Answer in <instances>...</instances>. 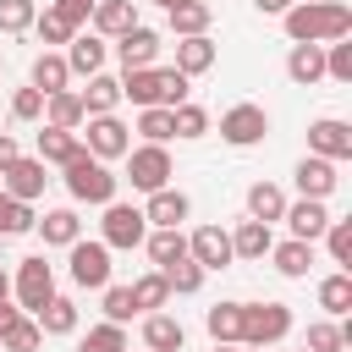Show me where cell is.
Wrapping results in <instances>:
<instances>
[{"instance_id":"1","label":"cell","mask_w":352,"mask_h":352,"mask_svg":"<svg viewBox=\"0 0 352 352\" xmlns=\"http://www.w3.org/2000/svg\"><path fill=\"white\" fill-rule=\"evenodd\" d=\"M280 22H286L292 44H336L352 33V6L346 0H297Z\"/></svg>"},{"instance_id":"2","label":"cell","mask_w":352,"mask_h":352,"mask_svg":"<svg viewBox=\"0 0 352 352\" xmlns=\"http://www.w3.org/2000/svg\"><path fill=\"white\" fill-rule=\"evenodd\" d=\"M192 77H182L176 66H143V72H121V99H132L138 110H176L187 104Z\"/></svg>"},{"instance_id":"3","label":"cell","mask_w":352,"mask_h":352,"mask_svg":"<svg viewBox=\"0 0 352 352\" xmlns=\"http://www.w3.org/2000/svg\"><path fill=\"white\" fill-rule=\"evenodd\" d=\"M60 182H66L72 204H99V209H104V204H116V182H121V176H116L104 160H94V154L82 148L72 165H60Z\"/></svg>"},{"instance_id":"4","label":"cell","mask_w":352,"mask_h":352,"mask_svg":"<svg viewBox=\"0 0 352 352\" xmlns=\"http://www.w3.org/2000/svg\"><path fill=\"white\" fill-rule=\"evenodd\" d=\"M286 336H292V308H286V302H242V341H236V346L270 352V346H280Z\"/></svg>"},{"instance_id":"5","label":"cell","mask_w":352,"mask_h":352,"mask_svg":"<svg viewBox=\"0 0 352 352\" xmlns=\"http://www.w3.org/2000/svg\"><path fill=\"white\" fill-rule=\"evenodd\" d=\"M170 176H176V165H170V148H165V143H138V148H126V182H132L138 192H160V187H170Z\"/></svg>"},{"instance_id":"6","label":"cell","mask_w":352,"mask_h":352,"mask_svg":"<svg viewBox=\"0 0 352 352\" xmlns=\"http://www.w3.org/2000/svg\"><path fill=\"white\" fill-rule=\"evenodd\" d=\"M11 292H16V308H22V314H38V308L55 297V264H50L44 253L22 258V264H16V280H11Z\"/></svg>"},{"instance_id":"7","label":"cell","mask_w":352,"mask_h":352,"mask_svg":"<svg viewBox=\"0 0 352 352\" xmlns=\"http://www.w3.org/2000/svg\"><path fill=\"white\" fill-rule=\"evenodd\" d=\"M82 126H88V132H77V138H82V148H88L94 160H104V165H110V160H126L132 126H126L121 116H88Z\"/></svg>"},{"instance_id":"8","label":"cell","mask_w":352,"mask_h":352,"mask_svg":"<svg viewBox=\"0 0 352 352\" xmlns=\"http://www.w3.org/2000/svg\"><path fill=\"white\" fill-rule=\"evenodd\" d=\"M148 236V220L138 204H104V220H99V242L116 253V248H143Z\"/></svg>"},{"instance_id":"9","label":"cell","mask_w":352,"mask_h":352,"mask_svg":"<svg viewBox=\"0 0 352 352\" xmlns=\"http://www.w3.org/2000/svg\"><path fill=\"white\" fill-rule=\"evenodd\" d=\"M66 270H72V280H77L82 292H104V286H110V248L77 236V242L66 248Z\"/></svg>"},{"instance_id":"10","label":"cell","mask_w":352,"mask_h":352,"mask_svg":"<svg viewBox=\"0 0 352 352\" xmlns=\"http://www.w3.org/2000/svg\"><path fill=\"white\" fill-rule=\"evenodd\" d=\"M264 132H270V110L264 104H231L226 116H220V138L231 143V148H253V143H264Z\"/></svg>"},{"instance_id":"11","label":"cell","mask_w":352,"mask_h":352,"mask_svg":"<svg viewBox=\"0 0 352 352\" xmlns=\"http://www.w3.org/2000/svg\"><path fill=\"white\" fill-rule=\"evenodd\" d=\"M308 154H319V160H330V165L352 160V126H346L341 116H319V121H308Z\"/></svg>"},{"instance_id":"12","label":"cell","mask_w":352,"mask_h":352,"mask_svg":"<svg viewBox=\"0 0 352 352\" xmlns=\"http://www.w3.org/2000/svg\"><path fill=\"white\" fill-rule=\"evenodd\" d=\"M44 182H50V176H44V160H22V154H16L11 170L0 176V192L16 198V204H38V198H44Z\"/></svg>"},{"instance_id":"13","label":"cell","mask_w":352,"mask_h":352,"mask_svg":"<svg viewBox=\"0 0 352 352\" xmlns=\"http://www.w3.org/2000/svg\"><path fill=\"white\" fill-rule=\"evenodd\" d=\"M187 214H192V198H187L182 187H160V192H148V204H143V220H148L154 231H182Z\"/></svg>"},{"instance_id":"14","label":"cell","mask_w":352,"mask_h":352,"mask_svg":"<svg viewBox=\"0 0 352 352\" xmlns=\"http://www.w3.org/2000/svg\"><path fill=\"white\" fill-rule=\"evenodd\" d=\"M187 258L209 275V270H226L231 264V231H220V226H198L192 236H187Z\"/></svg>"},{"instance_id":"15","label":"cell","mask_w":352,"mask_h":352,"mask_svg":"<svg viewBox=\"0 0 352 352\" xmlns=\"http://www.w3.org/2000/svg\"><path fill=\"white\" fill-rule=\"evenodd\" d=\"M154 55H160V33L154 28H126L121 38H116V60H121V72H143V66H154Z\"/></svg>"},{"instance_id":"16","label":"cell","mask_w":352,"mask_h":352,"mask_svg":"<svg viewBox=\"0 0 352 352\" xmlns=\"http://www.w3.org/2000/svg\"><path fill=\"white\" fill-rule=\"evenodd\" d=\"M292 176H297V192H302V198H319V204L341 187V170H336L330 160H319V154H302Z\"/></svg>"},{"instance_id":"17","label":"cell","mask_w":352,"mask_h":352,"mask_svg":"<svg viewBox=\"0 0 352 352\" xmlns=\"http://www.w3.org/2000/svg\"><path fill=\"white\" fill-rule=\"evenodd\" d=\"M88 28H94V33L110 44V38H121L126 28H138V6H132V0H94Z\"/></svg>"},{"instance_id":"18","label":"cell","mask_w":352,"mask_h":352,"mask_svg":"<svg viewBox=\"0 0 352 352\" xmlns=\"http://www.w3.org/2000/svg\"><path fill=\"white\" fill-rule=\"evenodd\" d=\"M104 55H110V44H104L99 33H77V38L66 44V72H72V77H99V72H104Z\"/></svg>"},{"instance_id":"19","label":"cell","mask_w":352,"mask_h":352,"mask_svg":"<svg viewBox=\"0 0 352 352\" xmlns=\"http://www.w3.org/2000/svg\"><path fill=\"white\" fill-rule=\"evenodd\" d=\"M286 226H292V236L297 242H319L324 236V226H330V209L319 204V198H297V204H286V214H280Z\"/></svg>"},{"instance_id":"20","label":"cell","mask_w":352,"mask_h":352,"mask_svg":"<svg viewBox=\"0 0 352 352\" xmlns=\"http://www.w3.org/2000/svg\"><path fill=\"white\" fill-rule=\"evenodd\" d=\"M187 346V330L176 314H143V352H182Z\"/></svg>"},{"instance_id":"21","label":"cell","mask_w":352,"mask_h":352,"mask_svg":"<svg viewBox=\"0 0 352 352\" xmlns=\"http://www.w3.org/2000/svg\"><path fill=\"white\" fill-rule=\"evenodd\" d=\"M270 248H275V231L264 226V220H236V231H231V258H270Z\"/></svg>"},{"instance_id":"22","label":"cell","mask_w":352,"mask_h":352,"mask_svg":"<svg viewBox=\"0 0 352 352\" xmlns=\"http://www.w3.org/2000/svg\"><path fill=\"white\" fill-rule=\"evenodd\" d=\"M286 77L297 88H314L324 77V44H292L286 50Z\"/></svg>"},{"instance_id":"23","label":"cell","mask_w":352,"mask_h":352,"mask_svg":"<svg viewBox=\"0 0 352 352\" xmlns=\"http://www.w3.org/2000/svg\"><path fill=\"white\" fill-rule=\"evenodd\" d=\"M66 82H72V72H66V55H60V50H44V55H33L28 88H38V94L50 99V94H60Z\"/></svg>"},{"instance_id":"24","label":"cell","mask_w":352,"mask_h":352,"mask_svg":"<svg viewBox=\"0 0 352 352\" xmlns=\"http://www.w3.org/2000/svg\"><path fill=\"white\" fill-rule=\"evenodd\" d=\"M33 231L44 236V248H72L82 236V220H77V209H44V220H33Z\"/></svg>"},{"instance_id":"25","label":"cell","mask_w":352,"mask_h":352,"mask_svg":"<svg viewBox=\"0 0 352 352\" xmlns=\"http://www.w3.org/2000/svg\"><path fill=\"white\" fill-rule=\"evenodd\" d=\"M214 55H220V50H214L209 33H198V38H176V72H182V77H204V72L214 66Z\"/></svg>"},{"instance_id":"26","label":"cell","mask_w":352,"mask_h":352,"mask_svg":"<svg viewBox=\"0 0 352 352\" xmlns=\"http://www.w3.org/2000/svg\"><path fill=\"white\" fill-rule=\"evenodd\" d=\"M77 99H82V116H116V104H121V77L99 72V77H88V88H82Z\"/></svg>"},{"instance_id":"27","label":"cell","mask_w":352,"mask_h":352,"mask_svg":"<svg viewBox=\"0 0 352 352\" xmlns=\"http://www.w3.org/2000/svg\"><path fill=\"white\" fill-rule=\"evenodd\" d=\"M88 116H82V99H77V88H60V94H50L44 99V126H60V132H77Z\"/></svg>"},{"instance_id":"28","label":"cell","mask_w":352,"mask_h":352,"mask_svg":"<svg viewBox=\"0 0 352 352\" xmlns=\"http://www.w3.org/2000/svg\"><path fill=\"white\" fill-rule=\"evenodd\" d=\"M82 154V138L77 132H60V126H44L38 132V154L33 160H44V165H72Z\"/></svg>"},{"instance_id":"29","label":"cell","mask_w":352,"mask_h":352,"mask_svg":"<svg viewBox=\"0 0 352 352\" xmlns=\"http://www.w3.org/2000/svg\"><path fill=\"white\" fill-rule=\"evenodd\" d=\"M270 264H275L286 280H302V275H308V264H314V242L286 236V242H275V248H270Z\"/></svg>"},{"instance_id":"30","label":"cell","mask_w":352,"mask_h":352,"mask_svg":"<svg viewBox=\"0 0 352 352\" xmlns=\"http://www.w3.org/2000/svg\"><path fill=\"white\" fill-rule=\"evenodd\" d=\"M204 330L214 336V346H236L242 341V302H214L204 314Z\"/></svg>"},{"instance_id":"31","label":"cell","mask_w":352,"mask_h":352,"mask_svg":"<svg viewBox=\"0 0 352 352\" xmlns=\"http://www.w3.org/2000/svg\"><path fill=\"white\" fill-rule=\"evenodd\" d=\"M280 214H286V192H280L275 182H253V187H248V220L275 226Z\"/></svg>"},{"instance_id":"32","label":"cell","mask_w":352,"mask_h":352,"mask_svg":"<svg viewBox=\"0 0 352 352\" xmlns=\"http://www.w3.org/2000/svg\"><path fill=\"white\" fill-rule=\"evenodd\" d=\"M209 22H214V6L209 0H182L170 11V33L176 38H198V33H209Z\"/></svg>"},{"instance_id":"33","label":"cell","mask_w":352,"mask_h":352,"mask_svg":"<svg viewBox=\"0 0 352 352\" xmlns=\"http://www.w3.org/2000/svg\"><path fill=\"white\" fill-rule=\"evenodd\" d=\"M126 292H132V308H138V314H160V308L170 302V286H165V275H160V270L138 275V280H132Z\"/></svg>"},{"instance_id":"34","label":"cell","mask_w":352,"mask_h":352,"mask_svg":"<svg viewBox=\"0 0 352 352\" xmlns=\"http://www.w3.org/2000/svg\"><path fill=\"white\" fill-rule=\"evenodd\" d=\"M33 319H38V330H44V336H72V330H77V302L55 292V297H50Z\"/></svg>"},{"instance_id":"35","label":"cell","mask_w":352,"mask_h":352,"mask_svg":"<svg viewBox=\"0 0 352 352\" xmlns=\"http://www.w3.org/2000/svg\"><path fill=\"white\" fill-rule=\"evenodd\" d=\"M38 346H44V330H38L33 314H16V319L0 330V352H38Z\"/></svg>"},{"instance_id":"36","label":"cell","mask_w":352,"mask_h":352,"mask_svg":"<svg viewBox=\"0 0 352 352\" xmlns=\"http://www.w3.org/2000/svg\"><path fill=\"white\" fill-rule=\"evenodd\" d=\"M33 33H38L44 44H72V38H77V22H72L60 6H44V11L33 16Z\"/></svg>"},{"instance_id":"37","label":"cell","mask_w":352,"mask_h":352,"mask_svg":"<svg viewBox=\"0 0 352 352\" xmlns=\"http://www.w3.org/2000/svg\"><path fill=\"white\" fill-rule=\"evenodd\" d=\"M143 248H148L154 270H165V264L187 258V231H148V236H143Z\"/></svg>"},{"instance_id":"38","label":"cell","mask_w":352,"mask_h":352,"mask_svg":"<svg viewBox=\"0 0 352 352\" xmlns=\"http://www.w3.org/2000/svg\"><path fill=\"white\" fill-rule=\"evenodd\" d=\"M319 308H324L330 319L352 308V275H346V270H336V275H324V280H319Z\"/></svg>"},{"instance_id":"39","label":"cell","mask_w":352,"mask_h":352,"mask_svg":"<svg viewBox=\"0 0 352 352\" xmlns=\"http://www.w3.org/2000/svg\"><path fill=\"white\" fill-rule=\"evenodd\" d=\"M77 352H132V346H126V324H110V319L94 324V330L77 341Z\"/></svg>"},{"instance_id":"40","label":"cell","mask_w":352,"mask_h":352,"mask_svg":"<svg viewBox=\"0 0 352 352\" xmlns=\"http://www.w3.org/2000/svg\"><path fill=\"white\" fill-rule=\"evenodd\" d=\"M302 352H346V330H341L336 319H314V324H308Z\"/></svg>"},{"instance_id":"41","label":"cell","mask_w":352,"mask_h":352,"mask_svg":"<svg viewBox=\"0 0 352 352\" xmlns=\"http://www.w3.org/2000/svg\"><path fill=\"white\" fill-rule=\"evenodd\" d=\"M33 204H16V198H6L0 192V236H28L33 231Z\"/></svg>"},{"instance_id":"42","label":"cell","mask_w":352,"mask_h":352,"mask_svg":"<svg viewBox=\"0 0 352 352\" xmlns=\"http://www.w3.org/2000/svg\"><path fill=\"white\" fill-rule=\"evenodd\" d=\"M170 132H176V138H204V132H209V110L192 104V99L176 104V110H170Z\"/></svg>"},{"instance_id":"43","label":"cell","mask_w":352,"mask_h":352,"mask_svg":"<svg viewBox=\"0 0 352 352\" xmlns=\"http://www.w3.org/2000/svg\"><path fill=\"white\" fill-rule=\"evenodd\" d=\"M160 275H165V286H170L176 297H192V292L204 286V270H198L192 258H176V264H165Z\"/></svg>"},{"instance_id":"44","label":"cell","mask_w":352,"mask_h":352,"mask_svg":"<svg viewBox=\"0 0 352 352\" xmlns=\"http://www.w3.org/2000/svg\"><path fill=\"white\" fill-rule=\"evenodd\" d=\"M33 16H38L33 0H0V33H28Z\"/></svg>"},{"instance_id":"45","label":"cell","mask_w":352,"mask_h":352,"mask_svg":"<svg viewBox=\"0 0 352 352\" xmlns=\"http://www.w3.org/2000/svg\"><path fill=\"white\" fill-rule=\"evenodd\" d=\"M138 132H143V143H170L176 132H170V110H138Z\"/></svg>"},{"instance_id":"46","label":"cell","mask_w":352,"mask_h":352,"mask_svg":"<svg viewBox=\"0 0 352 352\" xmlns=\"http://www.w3.org/2000/svg\"><path fill=\"white\" fill-rule=\"evenodd\" d=\"M324 77H336V82H352V44H346V38L324 44Z\"/></svg>"},{"instance_id":"47","label":"cell","mask_w":352,"mask_h":352,"mask_svg":"<svg viewBox=\"0 0 352 352\" xmlns=\"http://www.w3.org/2000/svg\"><path fill=\"white\" fill-rule=\"evenodd\" d=\"M324 248L336 264H352V220H330L324 226Z\"/></svg>"},{"instance_id":"48","label":"cell","mask_w":352,"mask_h":352,"mask_svg":"<svg viewBox=\"0 0 352 352\" xmlns=\"http://www.w3.org/2000/svg\"><path fill=\"white\" fill-rule=\"evenodd\" d=\"M11 116L16 121H44V94L38 88H16L11 94Z\"/></svg>"},{"instance_id":"49","label":"cell","mask_w":352,"mask_h":352,"mask_svg":"<svg viewBox=\"0 0 352 352\" xmlns=\"http://www.w3.org/2000/svg\"><path fill=\"white\" fill-rule=\"evenodd\" d=\"M132 314H138V308H132V292H126V286H104V319H110V324H126Z\"/></svg>"},{"instance_id":"50","label":"cell","mask_w":352,"mask_h":352,"mask_svg":"<svg viewBox=\"0 0 352 352\" xmlns=\"http://www.w3.org/2000/svg\"><path fill=\"white\" fill-rule=\"evenodd\" d=\"M11 160H16V138H11V132H0V176L11 170Z\"/></svg>"},{"instance_id":"51","label":"cell","mask_w":352,"mask_h":352,"mask_svg":"<svg viewBox=\"0 0 352 352\" xmlns=\"http://www.w3.org/2000/svg\"><path fill=\"white\" fill-rule=\"evenodd\" d=\"M253 6H258V16H286L297 0H253Z\"/></svg>"},{"instance_id":"52","label":"cell","mask_w":352,"mask_h":352,"mask_svg":"<svg viewBox=\"0 0 352 352\" xmlns=\"http://www.w3.org/2000/svg\"><path fill=\"white\" fill-rule=\"evenodd\" d=\"M16 314H22V308H16V302H11V297H6V302H0V330H6V324H11V319H16Z\"/></svg>"},{"instance_id":"53","label":"cell","mask_w":352,"mask_h":352,"mask_svg":"<svg viewBox=\"0 0 352 352\" xmlns=\"http://www.w3.org/2000/svg\"><path fill=\"white\" fill-rule=\"evenodd\" d=\"M6 297H11V275L0 270V302H6Z\"/></svg>"},{"instance_id":"54","label":"cell","mask_w":352,"mask_h":352,"mask_svg":"<svg viewBox=\"0 0 352 352\" xmlns=\"http://www.w3.org/2000/svg\"><path fill=\"white\" fill-rule=\"evenodd\" d=\"M148 6H165V11H176V6H182V0H148Z\"/></svg>"},{"instance_id":"55","label":"cell","mask_w":352,"mask_h":352,"mask_svg":"<svg viewBox=\"0 0 352 352\" xmlns=\"http://www.w3.org/2000/svg\"><path fill=\"white\" fill-rule=\"evenodd\" d=\"M214 352H236V346H214Z\"/></svg>"},{"instance_id":"56","label":"cell","mask_w":352,"mask_h":352,"mask_svg":"<svg viewBox=\"0 0 352 352\" xmlns=\"http://www.w3.org/2000/svg\"><path fill=\"white\" fill-rule=\"evenodd\" d=\"M236 352H258V346H236Z\"/></svg>"},{"instance_id":"57","label":"cell","mask_w":352,"mask_h":352,"mask_svg":"<svg viewBox=\"0 0 352 352\" xmlns=\"http://www.w3.org/2000/svg\"><path fill=\"white\" fill-rule=\"evenodd\" d=\"M88 6H94V0H88Z\"/></svg>"},{"instance_id":"58","label":"cell","mask_w":352,"mask_h":352,"mask_svg":"<svg viewBox=\"0 0 352 352\" xmlns=\"http://www.w3.org/2000/svg\"><path fill=\"white\" fill-rule=\"evenodd\" d=\"M0 72H6V66H0Z\"/></svg>"},{"instance_id":"59","label":"cell","mask_w":352,"mask_h":352,"mask_svg":"<svg viewBox=\"0 0 352 352\" xmlns=\"http://www.w3.org/2000/svg\"><path fill=\"white\" fill-rule=\"evenodd\" d=\"M297 352H302V346H297Z\"/></svg>"}]
</instances>
